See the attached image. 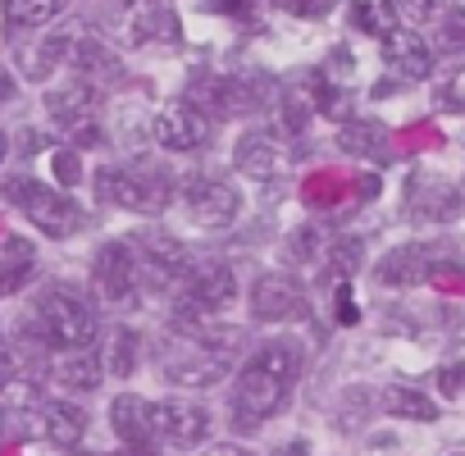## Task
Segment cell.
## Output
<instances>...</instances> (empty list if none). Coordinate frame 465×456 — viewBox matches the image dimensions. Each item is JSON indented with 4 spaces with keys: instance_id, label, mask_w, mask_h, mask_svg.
<instances>
[{
    "instance_id": "cell-44",
    "label": "cell",
    "mask_w": 465,
    "mask_h": 456,
    "mask_svg": "<svg viewBox=\"0 0 465 456\" xmlns=\"http://www.w3.org/2000/svg\"><path fill=\"white\" fill-rule=\"evenodd\" d=\"M205 456H252L247 447H238V442H219V447H210Z\"/></svg>"
},
{
    "instance_id": "cell-33",
    "label": "cell",
    "mask_w": 465,
    "mask_h": 456,
    "mask_svg": "<svg viewBox=\"0 0 465 456\" xmlns=\"http://www.w3.org/2000/svg\"><path fill=\"white\" fill-rule=\"evenodd\" d=\"M51 173H55V187H78L83 183V160L74 146H55L51 151Z\"/></svg>"
},
{
    "instance_id": "cell-23",
    "label": "cell",
    "mask_w": 465,
    "mask_h": 456,
    "mask_svg": "<svg viewBox=\"0 0 465 456\" xmlns=\"http://www.w3.org/2000/svg\"><path fill=\"white\" fill-rule=\"evenodd\" d=\"M37 429L51 438V442H60V447H78L83 442V433H87V411L83 406H74V401H42L37 406Z\"/></svg>"
},
{
    "instance_id": "cell-35",
    "label": "cell",
    "mask_w": 465,
    "mask_h": 456,
    "mask_svg": "<svg viewBox=\"0 0 465 456\" xmlns=\"http://www.w3.org/2000/svg\"><path fill=\"white\" fill-rule=\"evenodd\" d=\"M320 74H324L329 87H342V92H347V83L356 78V60H351V51H347V46H333V51H329V64H324Z\"/></svg>"
},
{
    "instance_id": "cell-27",
    "label": "cell",
    "mask_w": 465,
    "mask_h": 456,
    "mask_svg": "<svg viewBox=\"0 0 465 456\" xmlns=\"http://www.w3.org/2000/svg\"><path fill=\"white\" fill-rule=\"evenodd\" d=\"M0 10H5V19H10V28H42V24H51L60 10H64V0H0Z\"/></svg>"
},
{
    "instance_id": "cell-34",
    "label": "cell",
    "mask_w": 465,
    "mask_h": 456,
    "mask_svg": "<svg viewBox=\"0 0 465 456\" xmlns=\"http://www.w3.org/2000/svg\"><path fill=\"white\" fill-rule=\"evenodd\" d=\"M361 256H365V247H361L356 238H338L333 247H324V261H329V265H333L342 279L361 270Z\"/></svg>"
},
{
    "instance_id": "cell-5",
    "label": "cell",
    "mask_w": 465,
    "mask_h": 456,
    "mask_svg": "<svg viewBox=\"0 0 465 456\" xmlns=\"http://www.w3.org/2000/svg\"><path fill=\"white\" fill-rule=\"evenodd\" d=\"M187 101L210 119H242V114L265 105V83L238 78V74H196Z\"/></svg>"
},
{
    "instance_id": "cell-4",
    "label": "cell",
    "mask_w": 465,
    "mask_h": 456,
    "mask_svg": "<svg viewBox=\"0 0 465 456\" xmlns=\"http://www.w3.org/2000/svg\"><path fill=\"white\" fill-rule=\"evenodd\" d=\"M173 196V183L164 169H128V164H110L96 169V201L114 205V210H137V214H155L164 210Z\"/></svg>"
},
{
    "instance_id": "cell-6",
    "label": "cell",
    "mask_w": 465,
    "mask_h": 456,
    "mask_svg": "<svg viewBox=\"0 0 465 456\" xmlns=\"http://www.w3.org/2000/svg\"><path fill=\"white\" fill-rule=\"evenodd\" d=\"M46 114L69 133L74 151L83 146H101V124H96V87L87 78H69V83H55L46 92Z\"/></svg>"
},
{
    "instance_id": "cell-2",
    "label": "cell",
    "mask_w": 465,
    "mask_h": 456,
    "mask_svg": "<svg viewBox=\"0 0 465 456\" xmlns=\"http://www.w3.org/2000/svg\"><path fill=\"white\" fill-rule=\"evenodd\" d=\"M28 324L42 333L46 347H60V352H92L96 333H101V320H96V306L69 288V283H55L37 297Z\"/></svg>"
},
{
    "instance_id": "cell-19",
    "label": "cell",
    "mask_w": 465,
    "mask_h": 456,
    "mask_svg": "<svg viewBox=\"0 0 465 456\" xmlns=\"http://www.w3.org/2000/svg\"><path fill=\"white\" fill-rule=\"evenodd\" d=\"M110 424L119 433L124 447H151L155 442V420H151V401H142L137 392H119L110 401Z\"/></svg>"
},
{
    "instance_id": "cell-21",
    "label": "cell",
    "mask_w": 465,
    "mask_h": 456,
    "mask_svg": "<svg viewBox=\"0 0 465 456\" xmlns=\"http://www.w3.org/2000/svg\"><path fill=\"white\" fill-rule=\"evenodd\" d=\"M46 374H51V383L64 388V392H92V388H101V379H105V361H101L96 352H64V356H55V361L46 365Z\"/></svg>"
},
{
    "instance_id": "cell-40",
    "label": "cell",
    "mask_w": 465,
    "mask_h": 456,
    "mask_svg": "<svg viewBox=\"0 0 465 456\" xmlns=\"http://www.w3.org/2000/svg\"><path fill=\"white\" fill-rule=\"evenodd\" d=\"M338 324H361V311H356V297L347 283L338 288Z\"/></svg>"
},
{
    "instance_id": "cell-26",
    "label": "cell",
    "mask_w": 465,
    "mask_h": 456,
    "mask_svg": "<svg viewBox=\"0 0 465 456\" xmlns=\"http://www.w3.org/2000/svg\"><path fill=\"white\" fill-rule=\"evenodd\" d=\"M383 411L397 415V420H420V424L438 420V401L429 392H420V388H388L383 392Z\"/></svg>"
},
{
    "instance_id": "cell-20",
    "label": "cell",
    "mask_w": 465,
    "mask_h": 456,
    "mask_svg": "<svg viewBox=\"0 0 465 456\" xmlns=\"http://www.w3.org/2000/svg\"><path fill=\"white\" fill-rule=\"evenodd\" d=\"M192 347H196V342H192ZM223 374H228V361L214 356V352H205V347H196L192 356L164 361V379L178 383V388H187V392H196V388H214Z\"/></svg>"
},
{
    "instance_id": "cell-48",
    "label": "cell",
    "mask_w": 465,
    "mask_h": 456,
    "mask_svg": "<svg viewBox=\"0 0 465 456\" xmlns=\"http://www.w3.org/2000/svg\"><path fill=\"white\" fill-rule=\"evenodd\" d=\"M456 187H460V201H465V178H460V183H456Z\"/></svg>"
},
{
    "instance_id": "cell-46",
    "label": "cell",
    "mask_w": 465,
    "mask_h": 456,
    "mask_svg": "<svg viewBox=\"0 0 465 456\" xmlns=\"http://www.w3.org/2000/svg\"><path fill=\"white\" fill-rule=\"evenodd\" d=\"M10 155V142H5V133H0V160H5Z\"/></svg>"
},
{
    "instance_id": "cell-32",
    "label": "cell",
    "mask_w": 465,
    "mask_h": 456,
    "mask_svg": "<svg viewBox=\"0 0 465 456\" xmlns=\"http://www.w3.org/2000/svg\"><path fill=\"white\" fill-rule=\"evenodd\" d=\"M320 243H324V238H320V228H315V223H306V228H297V233L283 243V261H292V265L315 261V256H320V252H315Z\"/></svg>"
},
{
    "instance_id": "cell-45",
    "label": "cell",
    "mask_w": 465,
    "mask_h": 456,
    "mask_svg": "<svg viewBox=\"0 0 465 456\" xmlns=\"http://www.w3.org/2000/svg\"><path fill=\"white\" fill-rule=\"evenodd\" d=\"M274 456H311V447H306V442L297 438V442H288V447H279Z\"/></svg>"
},
{
    "instance_id": "cell-22",
    "label": "cell",
    "mask_w": 465,
    "mask_h": 456,
    "mask_svg": "<svg viewBox=\"0 0 465 456\" xmlns=\"http://www.w3.org/2000/svg\"><path fill=\"white\" fill-rule=\"evenodd\" d=\"M279 160H283V146L274 133H247L238 142V151H232V164H238V173L256 178V183H270L279 173Z\"/></svg>"
},
{
    "instance_id": "cell-39",
    "label": "cell",
    "mask_w": 465,
    "mask_h": 456,
    "mask_svg": "<svg viewBox=\"0 0 465 456\" xmlns=\"http://www.w3.org/2000/svg\"><path fill=\"white\" fill-rule=\"evenodd\" d=\"M438 388L456 397V392L465 388V361H451V365H442V374H438Z\"/></svg>"
},
{
    "instance_id": "cell-29",
    "label": "cell",
    "mask_w": 465,
    "mask_h": 456,
    "mask_svg": "<svg viewBox=\"0 0 465 456\" xmlns=\"http://www.w3.org/2000/svg\"><path fill=\"white\" fill-rule=\"evenodd\" d=\"M388 10H392V0H351L347 15H351V28H356V33H370V37L383 42V37L397 28V24L388 19Z\"/></svg>"
},
{
    "instance_id": "cell-31",
    "label": "cell",
    "mask_w": 465,
    "mask_h": 456,
    "mask_svg": "<svg viewBox=\"0 0 465 456\" xmlns=\"http://www.w3.org/2000/svg\"><path fill=\"white\" fill-rule=\"evenodd\" d=\"M137 352H142V338H137L133 329H114V333H110V352H105V356H110V361H105V370H110V374H119V379H124V374H133Z\"/></svg>"
},
{
    "instance_id": "cell-24",
    "label": "cell",
    "mask_w": 465,
    "mask_h": 456,
    "mask_svg": "<svg viewBox=\"0 0 465 456\" xmlns=\"http://www.w3.org/2000/svg\"><path fill=\"white\" fill-rule=\"evenodd\" d=\"M69 64H74V69H78V78H87L92 87H96V83H119V78H124L119 55H114L105 42H96V37H78V42H74Z\"/></svg>"
},
{
    "instance_id": "cell-43",
    "label": "cell",
    "mask_w": 465,
    "mask_h": 456,
    "mask_svg": "<svg viewBox=\"0 0 465 456\" xmlns=\"http://www.w3.org/2000/svg\"><path fill=\"white\" fill-rule=\"evenodd\" d=\"M10 96H15V74H10L5 64H0V105H5Z\"/></svg>"
},
{
    "instance_id": "cell-3",
    "label": "cell",
    "mask_w": 465,
    "mask_h": 456,
    "mask_svg": "<svg viewBox=\"0 0 465 456\" xmlns=\"http://www.w3.org/2000/svg\"><path fill=\"white\" fill-rule=\"evenodd\" d=\"M0 192H5V201H15V210H24L46 238H74L78 228L87 223L83 205L74 196H64V187H51L33 173H15L0 183Z\"/></svg>"
},
{
    "instance_id": "cell-12",
    "label": "cell",
    "mask_w": 465,
    "mask_h": 456,
    "mask_svg": "<svg viewBox=\"0 0 465 456\" xmlns=\"http://www.w3.org/2000/svg\"><path fill=\"white\" fill-rule=\"evenodd\" d=\"M183 297H187L192 306H201L205 315H214V311H223V306L238 302V279H232V270H228L223 261L201 256V261H192V270L183 274Z\"/></svg>"
},
{
    "instance_id": "cell-14",
    "label": "cell",
    "mask_w": 465,
    "mask_h": 456,
    "mask_svg": "<svg viewBox=\"0 0 465 456\" xmlns=\"http://www.w3.org/2000/svg\"><path fill=\"white\" fill-rule=\"evenodd\" d=\"M383 60L401 83H424L433 74V51L424 46V37L415 28H392L383 37Z\"/></svg>"
},
{
    "instance_id": "cell-9",
    "label": "cell",
    "mask_w": 465,
    "mask_h": 456,
    "mask_svg": "<svg viewBox=\"0 0 465 456\" xmlns=\"http://www.w3.org/2000/svg\"><path fill=\"white\" fill-rule=\"evenodd\" d=\"M92 279H96V292L114 306L133 302L137 288H142V265H137V247L133 243H105L92 261Z\"/></svg>"
},
{
    "instance_id": "cell-11",
    "label": "cell",
    "mask_w": 465,
    "mask_h": 456,
    "mask_svg": "<svg viewBox=\"0 0 465 456\" xmlns=\"http://www.w3.org/2000/svg\"><path fill=\"white\" fill-rule=\"evenodd\" d=\"M151 420H155V438H164L169 447H196L210 433V411L192 397L151 401Z\"/></svg>"
},
{
    "instance_id": "cell-15",
    "label": "cell",
    "mask_w": 465,
    "mask_h": 456,
    "mask_svg": "<svg viewBox=\"0 0 465 456\" xmlns=\"http://www.w3.org/2000/svg\"><path fill=\"white\" fill-rule=\"evenodd\" d=\"M306 311V292L292 274H265L252 283V315L256 320H288Z\"/></svg>"
},
{
    "instance_id": "cell-18",
    "label": "cell",
    "mask_w": 465,
    "mask_h": 456,
    "mask_svg": "<svg viewBox=\"0 0 465 456\" xmlns=\"http://www.w3.org/2000/svg\"><path fill=\"white\" fill-rule=\"evenodd\" d=\"M338 146L365 164H388L392 160V133L379 119H351L338 128Z\"/></svg>"
},
{
    "instance_id": "cell-42",
    "label": "cell",
    "mask_w": 465,
    "mask_h": 456,
    "mask_svg": "<svg viewBox=\"0 0 465 456\" xmlns=\"http://www.w3.org/2000/svg\"><path fill=\"white\" fill-rule=\"evenodd\" d=\"M247 5H252V0H201V10H219V15H238Z\"/></svg>"
},
{
    "instance_id": "cell-36",
    "label": "cell",
    "mask_w": 465,
    "mask_h": 456,
    "mask_svg": "<svg viewBox=\"0 0 465 456\" xmlns=\"http://www.w3.org/2000/svg\"><path fill=\"white\" fill-rule=\"evenodd\" d=\"M438 105H442V110H451V114H456V110H465V64H460V69L438 87Z\"/></svg>"
},
{
    "instance_id": "cell-28",
    "label": "cell",
    "mask_w": 465,
    "mask_h": 456,
    "mask_svg": "<svg viewBox=\"0 0 465 456\" xmlns=\"http://www.w3.org/2000/svg\"><path fill=\"white\" fill-rule=\"evenodd\" d=\"M379 406H383V401H374V392H370V388H347V392H342V401H338V411H333V424H338L342 433H351V429H361Z\"/></svg>"
},
{
    "instance_id": "cell-1",
    "label": "cell",
    "mask_w": 465,
    "mask_h": 456,
    "mask_svg": "<svg viewBox=\"0 0 465 456\" xmlns=\"http://www.w3.org/2000/svg\"><path fill=\"white\" fill-rule=\"evenodd\" d=\"M302 370H306V356L297 342H288V338L261 342L256 356L247 361V370L238 374V388H232V429L252 433L265 420H274L288 406Z\"/></svg>"
},
{
    "instance_id": "cell-10",
    "label": "cell",
    "mask_w": 465,
    "mask_h": 456,
    "mask_svg": "<svg viewBox=\"0 0 465 456\" xmlns=\"http://www.w3.org/2000/svg\"><path fill=\"white\" fill-rule=\"evenodd\" d=\"M456 265V252H433V247H424V243H411V247H397V252H388L383 256V265H379V283L383 288H415V283H424L429 274L438 279V274H447Z\"/></svg>"
},
{
    "instance_id": "cell-13",
    "label": "cell",
    "mask_w": 465,
    "mask_h": 456,
    "mask_svg": "<svg viewBox=\"0 0 465 456\" xmlns=\"http://www.w3.org/2000/svg\"><path fill=\"white\" fill-rule=\"evenodd\" d=\"M151 133H155V142H160L164 151L187 155V151H201V146L210 142V114H201L192 101H169V105L155 114Z\"/></svg>"
},
{
    "instance_id": "cell-37",
    "label": "cell",
    "mask_w": 465,
    "mask_h": 456,
    "mask_svg": "<svg viewBox=\"0 0 465 456\" xmlns=\"http://www.w3.org/2000/svg\"><path fill=\"white\" fill-rule=\"evenodd\" d=\"M279 5L288 15H297V19H324L333 10V0H279Z\"/></svg>"
},
{
    "instance_id": "cell-38",
    "label": "cell",
    "mask_w": 465,
    "mask_h": 456,
    "mask_svg": "<svg viewBox=\"0 0 465 456\" xmlns=\"http://www.w3.org/2000/svg\"><path fill=\"white\" fill-rule=\"evenodd\" d=\"M15 370H19V352L10 347V338H5V329H0V388H10V379H15Z\"/></svg>"
},
{
    "instance_id": "cell-8",
    "label": "cell",
    "mask_w": 465,
    "mask_h": 456,
    "mask_svg": "<svg viewBox=\"0 0 465 456\" xmlns=\"http://www.w3.org/2000/svg\"><path fill=\"white\" fill-rule=\"evenodd\" d=\"M137 265H142V283L146 288H169V283H183V274L192 270V256L178 238L160 233V228H146V233H137Z\"/></svg>"
},
{
    "instance_id": "cell-16",
    "label": "cell",
    "mask_w": 465,
    "mask_h": 456,
    "mask_svg": "<svg viewBox=\"0 0 465 456\" xmlns=\"http://www.w3.org/2000/svg\"><path fill=\"white\" fill-rule=\"evenodd\" d=\"M411 214L420 223H451L456 214H465L460 187H451L442 178H415L411 183Z\"/></svg>"
},
{
    "instance_id": "cell-17",
    "label": "cell",
    "mask_w": 465,
    "mask_h": 456,
    "mask_svg": "<svg viewBox=\"0 0 465 456\" xmlns=\"http://www.w3.org/2000/svg\"><path fill=\"white\" fill-rule=\"evenodd\" d=\"M128 37L137 46H173L183 42V19L173 5H164V0H146V5L133 10L128 19Z\"/></svg>"
},
{
    "instance_id": "cell-41",
    "label": "cell",
    "mask_w": 465,
    "mask_h": 456,
    "mask_svg": "<svg viewBox=\"0 0 465 456\" xmlns=\"http://www.w3.org/2000/svg\"><path fill=\"white\" fill-rule=\"evenodd\" d=\"M392 10H401L406 19H429L433 15V0H392Z\"/></svg>"
},
{
    "instance_id": "cell-25",
    "label": "cell",
    "mask_w": 465,
    "mask_h": 456,
    "mask_svg": "<svg viewBox=\"0 0 465 456\" xmlns=\"http://www.w3.org/2000/svg\"><path fill=\"white\" fill-rule=\"evenodd\" d=\"M37 270V247L28 238H5L0 243V297H15Z\"/></svg>"
},
{
    "instance_id": "cell-47",
    "label": "cell",
    "mask_w": 465,
    "mask_h": 456,
    "mask_svg": "<svg viewBox=\"0 0 465 456\" xmlns=\"http://www.w3.org/2000/svg\"><path fill=\"white\" fill-rule=\"evenodd\" d=\"M5 424H10V415H5V411H0V438H5Z\"/></svg>"
},
{
    "instance_id": "cell-7",
    "label": "cell",
    "mask_w": 465,
    "mask_h": 456,
    "mask_svg": "<svg viewBox=\"0 0 465 456\" xmlns=\"http://www.w3.org/2000/svg\"><path fill=\"white\" fill-rule=\"evenodd\" d=\"M183 205H187V214L201 228H228V223H238V214H242V192L232 187L228 178L205 173V178H187Z\"/></svg>"
},
{
    "instance_id": "cell-30",
    "label": "cell",
    "mask_w": 465,
    "mask_h": 456,
    "mask_svg": "<svg viewBox=\"0 0 465 456\" xmlns=\"http://www.w3.org/2000/svg\"><path fill=\"white\" fill-rule=\"evenodd\" d=\"M433 46L442 55H465V5H451L433 19Z\"/></svg>"
}]
</instances>
